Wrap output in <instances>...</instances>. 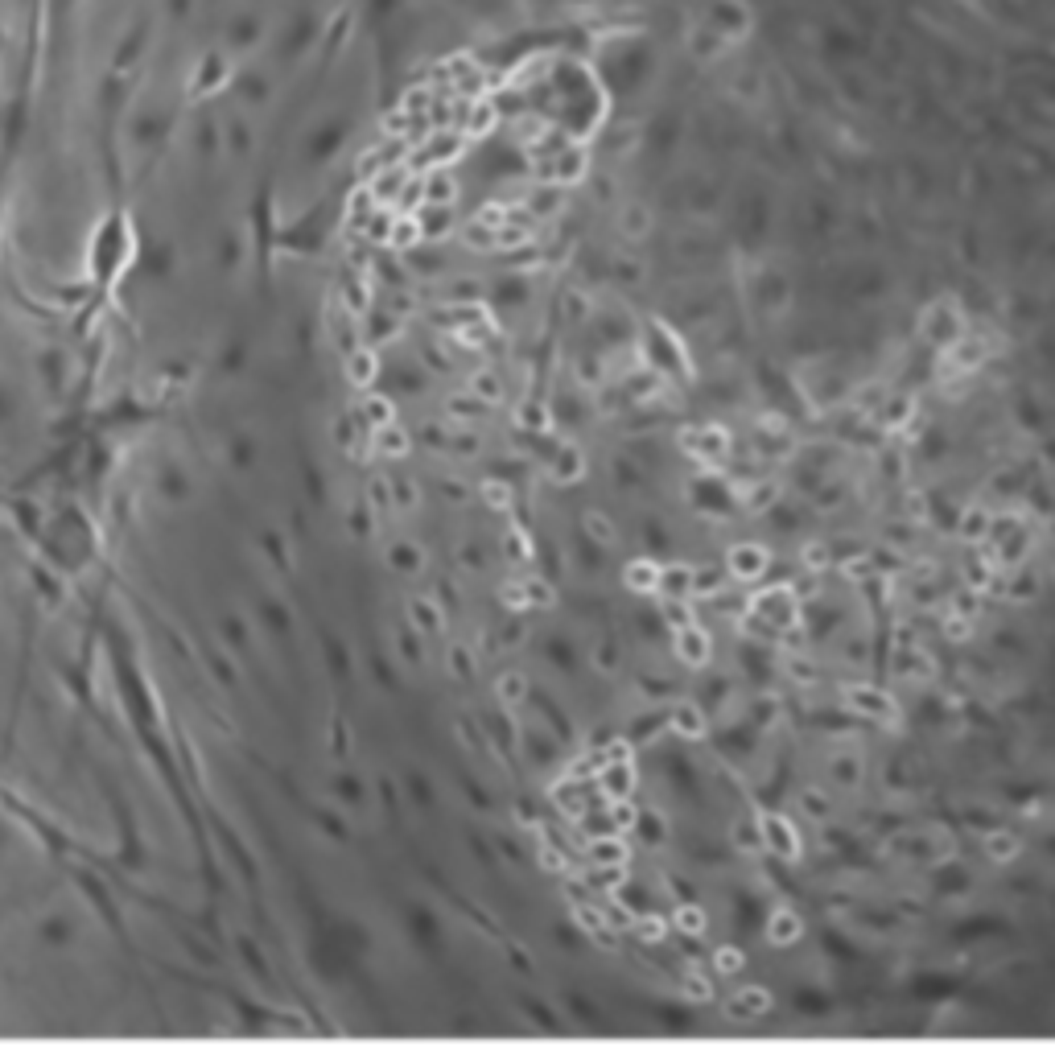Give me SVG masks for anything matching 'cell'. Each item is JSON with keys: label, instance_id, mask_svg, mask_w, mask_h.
Listing matches in <instances>:
<instances>
[{"label": "cell", "instance_id": "obj_1", "mask_svg": "<svg viewBox=\"0 0 1055 1055\" xmlns=\"http://www.w3.org/2000/svg\"><path fill=\"white\" fill-rule=\"evenodd\" d=\"M841 705L854 713V718L882 726V730H899L903 726V705L878 685H845L841 689Z\"/></svg>", "mask_w": 1055, "mask_h": 1055}, {"label": "cell", "instance_id": "obj_2", "mask_svg": "<svg viewBox=\"0 0 1055 1055\" xmlns=\"http://www.w3.org/2000/svg\"><path fill=\"white\" fill-rule=\"evenodd\" d=\"M969 334V318L961 310V301H952V297H936L928 310L920 314V338L940 355L948 351L952 343H961V338Z\"/></svg>", "mask_w": 1055, "mask_h": 1055}, {"label": "cell", "instance_id": "obj_3", "mask_svg": "<svg viewBox=\"0 0 1055 1055\" xmlns=\"http://www.w3.org/2000/svg\"><path fill=\"white\" fill-rule=\"evenodd\" d=\"M751 615L759 627L784 635V631H796L800 627V594L792 586H771V590H759L751 594Z\"/></svg>", "mask_w": 1055, "mask_h": 1055}, {"label": "cell", "instance_id": "obj_4", "mask_svg": "<svg viewBox=\"0 0 1055 1055\" xmlns=\"http://www.w3.org/2000/svg\"><path fill=\"white\" fill-rule=\"evenodd\" d=\"M759 833H763V849H767L775 862L796 866L804 858V837L792 825V816H784V812H759Z\"/></svg>", "mask_w": 1055, "mask_h": 1055}, {"label": "cell", "instance_id": "obj_5", "mask_svg": "<svg viewBox=\"0 0 1055 1055\" xmlns=\"http://www.w3.org/2000/svg\"><path fill=\"white\" fill-rule=\"evenodd\" d=\"M726 569H730V577H738V582H759V577L771 569V549L759 540H738L726 557Z\"/></svg>", "mask_w": 1055, "mask_h": 1055}, {"label": "cell", "instance_id": "obj_6", "mask_svg": "<svg viewBox=\"0 0 1055 1055\" xmlns=\"http://www.w3.org/2000/svg\"><path fill=\"white\" fill-rule=\"evenodd\" d=\"M680 446H685L697 462H705V466H718L726 454H730V433L726 429H718V425H705V429H693V433H685L680 437Z\"/></svg>", "mask_w": 1055, "mask_h": 1055}, {"label": "cell", "instance_id": "obj_7", "mask_svg": "<svg viewBox=\"0 0 1055 1055\" xmlns=\"http://www.w3.org/2000/svg\"><path fill=\"white\" fill-rule=\"evenodd\" d=\"M771 1006H775V998H771V990L767 985H742V990H734L730 994V1002H726V1014L730 1018H763V1014H771Z\"/></svg>", "mask_w": 1055, "mask_h": 1055}, {"label": "cell", "instance_id": "obj_8", "mask_svg": "<svg viewBox=\"0 0 1055 1055\" xmlns=\"http://www.w3.org/2000/svg\"><path fill=\"white\" fill-rule=\"evenodd\" d=\"M767 940H771L775 948H792V944H800V940H804V915H800L796 907H775V911L767 915Z\"/></svg>", "mask_w": 1055, "mask_h": 1055}, {"label": "cell", "instance_id": "obj_9", "mask_svg": "<svg viewBox=\"0 0 1055 1055\" xmlns=\"http://www.w3.org/2000/svg\"><path fill=\"white\" fill-rule=\"evenodd\" d=\"M676 656L685 660V664H693V668H701V664L713 656V639H709L697 623L676 627Z\"/></svg>", "mask_w": 1055, "mask_h": 1055}, {"label": "cell", "instance_id": "obj_10", "mask_svg": "<svg viewBox=\"0 0 1055 1055\" xmlns=\"http://www.w3.org/2000/svg\"><path fill=\"white\" fill-rule=\"evenodd\" d=\"M981 849H985V858H990V862L1010 866L1014 858H1023V837L1010 833V829H994V833H985Z\"/></svg>", "mask_w": 1055, "mask_h": 1055}, {"label": "cell", "instance_id": "obj_11", "mask_svg": "<svg viewBox=\"0 0 1055 1055\" xmlns=\"http://www.w3.org/2000/svg\"><path fill=\"white\" fill-rule=\"evenodd\" d=\"M990 528H994V516L985 512V507H969L965 520H961V540L973 544V549H981V544L990 540Z\"/></svg>", "mask_w": 1055, "mask_h": 1055}, {"label": "cell", "instance_id": "obj_12", "mask_svg": "<svg viewBox=\"0 0 1055 1055\" xmlns=\"http://www.w3.org/2000/svg\"><path fill=\"white\" fill-rule=\"evenodd\" d=\"M779 491H784V487H779L775 479L751 483V487L742 491V507H746V512H767V507H775L779 499H784V495H779Z\"/></svg>", "mask_w": 1055, "mask_h": 1055}, {"label": "cell", "instance_id": "obj_13", "mask_svg": "<svg viewBox=\"0 0 1055 1055\" xmlns=\"http://www.w3.org/2000/svg\"><path fill=\"white\" fill-rule=\"evenodd\" d=\"M672 726H676V734H685V738H705V713L697 705H676Z\"/></svg>", "mask_w": 1055, "mask_h": 1055}, {"label": "cell", "instance_id": "obj_14", "mask_svg": "<svg viewBox=\"0 0 1055 1055\" xmlns=\"http://www.w3.org/2000/svg\"><path fill=\"white\" fill-rule=\"evenodd\" d=\"M833 784L845 788V792L862 784V763H858V755H837L833 759Z\"/></svg>", "mask_w": 1055, "mask_h": 1055}, {"label": "cell", "instance_id": "obj_15", "mask_svg": "<svg viewBox=\"0 0 1055 1055\" xmlns=\"http://www.w3.org/2000/svg\"><path fill=\"white\" fill-rule=\"evenodd\" d=\"M676 928L685 932V936H705L709 932V915L701 911V907H693V903H685L676 911Z\"/></svg>", "mask_w": 1055, "mask_h": 1055}, {"label": "cell", "instance_id": "obj_16", "mask_svg": "<svg viewBox=\"0 0 1055 1055\" xmlns=\"http://www.w3.org/2000/svg\"><path fill=\"white\" fill-rule=\"evenodd\" d=\"M746 969V957H742V948L734 944H722L718 952H713V973H722V977H734Z\"/></svg>", "mask_w": 1055, "mask_h": 1055}, {"label": "cell", "instance_id": "obj_17", "mask_svg": "<svg viewBox=\"0 0 1055 1055\" xmlns=\"http://www.w3.org/2000/svg\"><path fill=\"white\" fill-rule=\"evenodd\" d=\"M800 561H804L812 573H821V569H829L833 553H829V544H825V540H812V544H804V549H800Z\"/></svg>", "mask_w": 1055, "mask_h": 1055}, {"label": "cell", "instance_id": "obj_18", "mask_svg": "<svg viewBox=\"0 0 1055 1055\" xmlns=\"http://www.w3.org/2000/svg\"><path fill=\"white\" fill-rule=\"evenodd\" d=\"M734 841H738L742 849H763V833H759V816H755V821H738V829H734Z\"/></svg>", "mask_w": 1055, "mask_h": 1055}, {"label": "cell", "instance_id": "obj_19", "mask_svg": "<svg viewBox=\"0 0 1055 1055\" xmlns=\"http://www.w3.org/2000/svg\"><path fill=\"white\" fill-rule=\"evenodd\" d=\"M944 635L948 639H969L973 635V619L969 615H944Z\"/></svg>", "mask_w": 1055, "mask_h": 1055}, {"label": "cell", "instance_id": "obj_20", "mask_svg": "<svg viewBox=\"0 0 1055 1055\" xmlns=\"http://www.w3.org/2000/svg\"><path fill=\"white\" fill-rule=\"evenodd\" d=\"M685 994H689L693 1002H709V998H713V990H709V981H705L701 973H689V977H685Z\"/></svg>", "mask_w": 1055, "mask_h": 1055}, {"label": "cell", "instance_id": "obj_21", "mask_svg": "<svg viewBox=\"0 0 1055 1055\" xmlns=\"http://www.w3.org/2000/svg\"><path fill=\"white\" fill-rule=\"evenodd\" d=\"M643 936H648V940L664 936V920H643Z\"/></svg>", "mask_w": 1055, "mask_h": 1055}]
</instances>
